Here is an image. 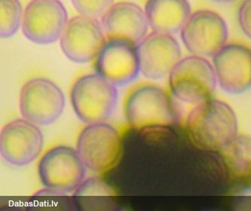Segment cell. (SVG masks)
Wrapping results in <instances>:
<instances>
[{"mask_svg":"<svg viewBox=\"0 0 251 211\" xmlns=\"http://www.w3.org/2000/svg\"><path fill=\"white\" fill-rule=\"evenodd\" d=\"M186 129L196 146L219 151L237 136L238 119L228 104L210 98L191 111Z\"/></svg>","mask_w":251,"mask_h":211,"instance_id":"1","label":"cell"},{"mask_svg":"<svg viewBox=\"0 0 251 211\" xmlns=\"http://www.w3.org/2000/svg\"><path fill=\"white\" fill-rule=\"evenodd\" d=\"M124 112L127 121L140 131L173 126L177 113L165 90L154 84L133 89L126 97Z\"/></svg>","mask_w":251,"mask_h":211,"instance_id":"2","label":"cell"},{"mask_svg":"<svg viewBox=\"0 0 251 211\" xmlns=\"http://www.w3.org/2000/svg\"><path fill=\"white\" fill-rule=\"evenodd\" d=\"M70 100L76 116L85 123L106 121L118 100L116 86L98 74H87L74 83Z\"/></svg>","mask_w":251,"mask_h":211,"instance_id":"3","label":"cell"},{"mask_svg":"<svg viewBox=\"0 0 251 211\" xmlns=\"http://www.w3.org/2000/svg\"><path fill=\"white\" fill-rule=\"evenodd\" d=\"M168 77L172 93L184 103L196 105L210 99L217 87L214 66L200 56L181 59Z\"/></svg>","mask_w":251,"mask_h":211,"instance_id":"4","label":"cell"},{"mask_svg":"<svg viewBox=\"0 0 251 211\" xmlns=\"http://www.w3.org/2000/svg\"><path fill=\"white\" fill-rule=\"evenodd\" d=\"M77 151L86 168L97 174L111 170L122 152L119 132L110 124L90 123L78 136Z\"/></svg>","mask_w":251,"mask_h":211,"instance_id":"5","label":"cell"},{"mask_svg":"<svg viewBox=\"0 0 251 211\" xmlns=\"http://www.w3.org/2000/svg\"><path fill=\"white\" fill-rule=\"evenodd\" d=\"M64 106V92L49 79H31L21 90L20 112L24 118L38 126H48L57 121Z\"/></svg>","mask_w":251,"mask_h":211,"instance_id":"6","label":"cell"},{"mask_svg":"<svg viewBox=\"0 0 251 211\" xmlns=\"http://www.w3.org/2000/svg\"><path fill=\"white\" fill-rule=\"evenodd\" d=\"M228 26L217 12L201 9L192 12L180 30L186 50L193 56L213 57L228 39Z\"/></svg>","mask_w":251,"mask_h":211,"instance_id":"7","label":"cell"},{"mask_svg":"<svg viewBox=\"0 0 251 211\" xmlns=\"http://www.w3.org/2000/svg\"><path fill=\"white\" fill-rule=\"evenodd\" d=\"M38 172L46 188L70 193L84 182L86 167L77 149L57 146L43 154L39 160Z\"/></svg>","mask_w":251,"mask_h":211,"instance_id":"8","label":"cell"},{"mask_svg":"<svg viewBox=\"0 0 251 211\" xmlns=\"http://www.w3.org/2000/svg\"><path fill=\"white\" fill-rule=\"evenodd\" d=\"M67 22V10L60 0H31L24 11L22 32L36 44H51L60 39Z\"/></svg>","mask_w":251,"mask_h":211,"instance_id":"9","label":"cell"},{"mask_svg":"<svg viewBox=\"0 0 251 211\" xmlns=\"http://www.w3.org/2000/svg\"><path fill=\"white\" fill-rule=\"evenodd\" d=\"M106 40L103 26L98 19L78 15L69 20L60 44L69 60L84 64L96 58Z\"/></svg>","mask_w":251,"mask_h":211,"instance_id":"10","label":"cell"},{"mask_svg":"<svg viewBox=\"0 0 251 211\" xmlns=\"http://www.w3.org/2000/svg\"><path fill=\"white\" fill-rule=\"evenodd\" d=\"M44 138L38 125L17 119L2 128L0 153L12 165L23 167L34 161L43 150Z\"/></svg>","mask_w":251,"mask_h":211,"instance_id":"11","label":"cell"},{"mask_svg":"<svg viewBox=\"0 0 251 211\" xmlns=\"http://www.w3.org/2000/svg\"><path fill=\"white\" fill-rule=\"evenodd\" d=\"M217 84L224 92L242 94L251 89V48L226 43L213 56Z\"/></svg>","mask_w":251,"mask_h":211,"instance_id":"12","label":"cell"},{"mask_svg":"<svg viewBox=\"0 0 251 211\" xmlns=\"http://www.w3.org/2000/svg\"><path fill=\"white\" fill-rule=\"evenodd\" d=\"M97 74L116 85L132 82L140 73L137 46L121 39H106L95 58Z\"/></svg>","mask_w":251,"mask_h":211,"instance_id":"13","label":"cell"},{"mask_svg":"<svg viewBox=\"0 0 251 211\" xmlns=\"http://www.w3.org/2000/svg\"><path fill=\"white\" fill-rule=\"evenodd\" d=\"M140 73L151 80H162L181 60L177 40L169 33L152 31L137 46Z\"/></svg>","mask_w":251,"mask_h":211,"instance_id":"14","label":"cell"},{"mask_svg":"<svg viewBox=\"0 0 251 211\" xmlns=\"http://www.w3.org/2000/svg\"><path fill=\"white\" fill-rule=\"evenodd\" d=\"M106 39H121L138 46L146 37L149 25L145 12L137 4L119 2L102 17Z\"/></svg>","mask_w":251,"mask_h":211,"instance_id":"15","label":"cell"},{"mask_svg":"<svg viewBox=\"0 0 251 211\" xmlns=\"http://www.w3.org/2000/svg\"><path fill=\"white\" fill-rule=\"evenodd\" d=\"M146 16L153 31L175 34L192 14L189 0H147Z\"/></svg>","mask_w":251,"mask_h":211,"instance_id":"16","label":"cell"},{"mask_svg":"<svg viewBox=\"0 0 251 211\" xmlns=\"http://www.w3.org/2000/svg\"><path fill=\"white\" fill-rule=\"evenodd\" d=\"M219 151L229 180L238 187L251 189V137L237 135Z\"/></svg>","mask_w":251,"mask_h":211,"instance_id":"17","label":"cell"},{"mask_svg":"<svg viewBox=\"0 0 251 211\" xmlns=\"http://www.w3.org/2000/svg\"><path fill=\"white\" fill-rule=\"evenodd\" d=\"M0 36L7 39L18 31L23 20V8L19 0H0Z\"/></svg>","mask_w":251,"mask_h":211,"instance_id":"18","label":"cell"},{"mask_svg":"<svg viewBox=\"0 0 251 211\" xmlns=\"http://www.w3.org/2000/svg\"><path fill=\"white\" fill-rule=\"evenodd\" d=\"M112 195V189L107 186L106 183L99 179L91 178L85 180L75 191V197L80 205L88 204L95 205L98 203L96 199L102 198H107ZM100 205V202L98 201Z\"/></svg>","mask_w":251,"mask_h":211,"instance_id":"19","label":"cell"},{"mask_svg":"<svg viewBox=\"0 0 251 211\" xmlns=\"http://www.w3.org/2000/svg\"><path fill=\"white\" fill-rule=\"evenodd\" d=\"M114 0H71L74 8L79 15L90 18H102Z\"/></svg>","mask_w":251,"mask_h":211,"instance_id":"20","label":"cell"},{"mask_svg":"<svg viewBox=\"0 0 251 211\" xmlns=\"http://www.w3.org/2000/svg\"><path fill=\"white\" fill-rule=\"evenodd\" d=\"M238 22L242 32L251 39V0H243L240 4Z\"/></svg>","mask_w":251,"mask_h":211,"instance_id":"21","label":"cell"},{"mask_svg":"<svg viewBox=\"0 0 251 211\" xmlns=\"http://www.w3.org/2000/svg\"><path fill=\"white\" fill-rule=\"evenodd\" d=\"M211 1H213V2H217V3L228 4L235 2V1H237V0H211Z\"/></svg>","mask_w":251,"mask_h":211,"instance_id":"22","label":"cell"}]
</instances>
